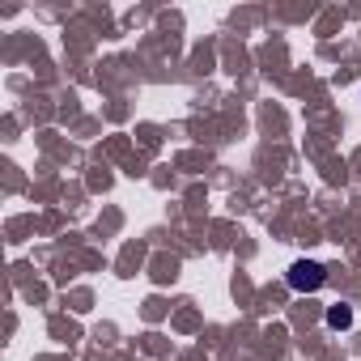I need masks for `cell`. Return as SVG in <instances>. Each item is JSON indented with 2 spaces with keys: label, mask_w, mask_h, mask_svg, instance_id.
Here are the masks:
<instances>
[{
  "label": "cell",
  "mask_w": 361,
  "mask_h": 361,
  "mask_svg": "<svg viewBox=\"0 0 361 361\" xmlns=\"http://www.w3.org/2000/svg\"><path fill=\"white\" fill-rule=\"evenodd\" d=\"M285 285H289L293 293H319V289L327 285V268L314 264V259H293L289 272H285Z\"/></svg>",
  "instance_id": "1"
},
{
  "label": "cell",
  "mask_w": 361,
  "mask_h": 361,
  "mask_svg": "<svg viewBox=\"0 0 361 361\" xmlns=\"http://www.w3.org/2000/svg\"><path fill=\"white\" fill-rule=\"evenodd\" d=\"M323 319H327L331 331H348V327H353V306H348V302H336V306H327Z\"/></svg>",
  "instance_id": "2"
}]
</instances>
